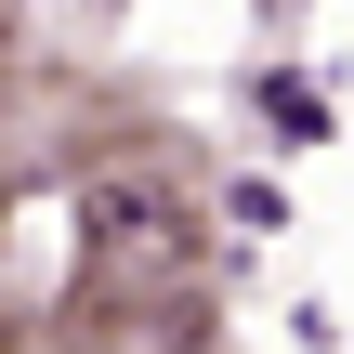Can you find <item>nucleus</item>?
I'll return each instance as SVG.
<instances>
[{
	"label": "nucleus",
	"mask_w": 354,
	"mask_h": 354,
	"mask_svg": "<svg viewBox=\"0 0 354 354\" xmlns=\"http://www.w3.org/2000/svg\"><path fill=\"white\" fill-rule=\"evenodd\" d=\"M92 223H105V236H158V250H171V197H145L131 171H118V184L92 197Z\"/></svg>",
	"instance_id": "obj_1"
}]
</instances>
